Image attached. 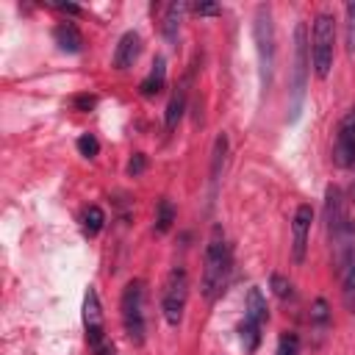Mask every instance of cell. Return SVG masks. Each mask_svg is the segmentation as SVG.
I'll use <instances>...</instances> for the list:
<instances>
[{"label": "cell", "instance_id": "1", "mask_svg": "<svg viewBox=\"0 0 355 355\" xmlns=\"http://www.w3.org/2000/svg\"><path fill=\"white\" fill-rule=\"evenodd\" d=\"M230 269H233L230 244H227L225 236L216 230V233L211 236V241H208V247H205V258H202V283H200V288H202V297H205L208 302H214V300L225 291V286H227V280H230Z\"/></svg>", "mask_w": 355, "mask_h": 355}, {"label": "cell", "instance_id": "2", "mask_svg": "<svg viewBox=\"0 0 355 355\" xmlns=\"http://www.w3.org/2000/svg\"><path fill=\"white\" fill-rule=\"evenodd\" d=\"M144 302H147V288L141 280H130L122 288V300H119V316H122V327L125 336L130 338V344L141 347L147 338V313H144Z\"/></svg>", "mask_w": 355, "mask_h": 355}, {"label": "cell", "instance_id": "3", "mask_svg": "<svg viewBox=\"0 0 355 355\" xmlns=\"http://www.w3.org/2000/svg\"><path fill=\"white\" fill-rule=\"evenodd\" d=\"M252 39H255V53H258V69H261V86H272V72H275V19L269 6H258L252 17Z\"/></svg>", "mask_w": 355, "mask_h": 355}, {"label": "cell", "instance_id": "4", "mask_svg": "<svg viewBox=\"0 0 355 355\" xmlns=\"http://www.w3.org/2000/svg\"><path fill=\"white\" fill-rule=\"evenodd\" d=\"M308 64H311V53H308V31L305 22H297L294 28V67H291V122H297L302 103H305V86H308Z\"/></svg>", "mask_w": 355, "mask_h": 355}, {"label": "cell", "instance_id": "5", "mask_svg": "<svg viewBox=\"0 0 355 355\" xmlns=\"http://www.w3.org/2000/svg\"><path fill=\"white\" fill-rule=\"evenodd\" d=\"M333 50H336V22L330 14H316L313 31H311V64L316 78H327L333 67Z\"/></svg>", "mask_w": 355, "mask_h": 355}, {"label": "cell", "instance_id": "6", "mask_svg": "<svg viewBox=\"0 0 355 355\" xmlns=\"http://www.w3.org/2000/svg\"><path fill=\"white\" fill-rule=\"evenodd\" d=\"M186 302H189V275L183 266H175L164 283V291H161V313H164L166 324L178 327L183 322Z\"/></svg>", "mask_w": 355, "mask_h": 355}, {"label": "cell", "instance_id": "7", "mask_svg": "<svg viewBox=\"0 0 355 355\" xmlns=\"http://www.w3.org/2000/svg\"><path fill=\"white\" fill-rule=\"evenodd\" d=\"M83 327H86V341L89 349H100L108 338H105V319H103V308H100V297L97 291L89 286L83 294Z\"/></svg>", "mask_w": 355, "mask_h": 355}, {"label": "cell", "instance_id": "8", "mask_svg": "<svg viewBox=\"0 0 355 355\" xmlns=\"http://www.w3.org/2000/svg\"><path fill=\"white\" fill-rule=\"evenodd\" d=\"M333 161L336 166H352L355 164V108H349L336 130V144H333Z\"/></svg>", "mask_w": 355, "mask_h": 355}, {"label": "cell", "instance_id": "9", "mask_svg": "<svg viewBox=\"0 0 355 355\" xmlns=\"http://www.w3.org/2000/svg\"><path fill=\"white\" fill-rule=\"evenodd\" d=\"M311 222H313V208H311L308 202L297 205V211H294V222H291V258H294V263H302V261H305Z\"/></svg>", "mask_w": 355, "mask_h": 355}, {"label": "cell", "instance_id": "10", "mask_svg": "<svg viewBox=\"0 0 355 355\" xmlns=\"http://www.w3.org/2000/svg\"><path fill=\"white\" fill-rule=\"evenodd\" d=\"M324 219H327V230L330 236H338L344 233L347 227H352L349 216H347V202H344V194L338 186H330L324 191Z\"/></svg>", "mask_w": 355, "mask_h": 355}, {"label": "cell", "instance_id": "11", "mask_svg": "<svg viewBox=\"0 0 355 355\" xmlns=\"http://www.w3.org/2000/svg\"><path fill=\"white\" fill-rule=\"evenodd\" d=\"M139 53H141V36L136 31L122 33L116 42V50H114V69H130L136 64Z\"/></svg>", "mask_w": 355, "mask_h": 355}, {"label": "cell", "instance_id": "12", "mask_svg": "<svg viewBox=\"0 0 355 355\" xmlns=\"http://www.w3.org/2000/svg\"><path fill=\"white\" fill-rule=\"evenodd\" d=\"M53 42L58 44L61 53H80L83 50V33L78 31L75 22H58L53 28Z\"/></svg>", "mask_w": 355, "mask_h": 355}, {"label": "cell", "instance_id": "13", "mask_svg": "<svg viewBox=\"0 0 355 355\" xmlns=\"http://www.w3.org/2000/svg\"><path fill=\"white\" fill-rule=\"evenodd\" d=\"M164 86H166V61H164V55H155L147 78L139 83V94L141 97H155V94L164 92Z\"/></svg>", "mask_w": 355, "mask_h": 355}, {"label": "cell", "instance_id": "14", "mask_svg": "<svg viewBox=\"0 0 355 355\" xmlns=\"http://www.w3.org/2000/svg\"><path fill=\"white\" fill-rule=\"evenodd\" d=\"M186 100H189V80H183V83L172 92V97H169V103H166V114H164L166 130H175V128H178V122H180V116H183V111H186Z\"/></svg>", "mask_w": 355, "mask_h": 355}, {"label": "cell", "instance_id": "15", "mask_svg": "<svg viewBox=\"0 0 355 355\" xmlns=\"http://www.w3.org/2000/svg\"><path fill=\"white\" fill-rule=\"evenodd\" d=\"M244 319L252 322V324H258V327H263V322L269 319L266 300H263L261 288H255V286H252V288L247 291V297H244Z\"/></svg>", "mask_w": 355, "mask_h": 355}, {"label": "cell", "instance_id": "16", "mask_svg": "<svg viewBox=\"0 0 355 355\" xmlns=\"http://www.w3.org/2000/svg\"><path fill=\"white\" fill-rule=\"evenodd\" d=\"M183 14H186V3L178 0V3H169L166 11H164V22H161V31H164V39L169 44L178 42V33H180V22H183Z\"/></svg>", "mask_w": 355, "mask_h": 355}, {"label": "cell", "instance_id": "17", "mask_svg": "<svg viewBox=\"0 0 355 355\" xmlns=\"http://www.w3.org/2000/svg\"><path fill=\"white\" fill-rule=\"evenodd\" d=\"M172 222H175V205H172V200L161 197L158 208H155V233H169Z\"/></svg>", "mask_w": 355, "mask_h": 355}, {"label": "cell", "instance_id": "18", "mask_svg": "<svg viewBox=\"0 0 355 355\" xmlns=\"http://www.w3.org/2000/svg\"><path fill=\"white\" fill-rule=\"evenodd\" d=\"M225 155H227V136L219 133L216 141H214V153H211V180L214 183L219 180V172L225 166Z\"/></svg>", "mask_w": 355, "mask_h": 355}, {"label": "cell", "instance_id": "19", "mask_svg": "<svg viewBox=\"0 0 355 355\" xmlns=\"http://www.w3.org/2000/svg\"><path fill=\"white\" fill-rule=\"evenodd\" d=\"M103 225H105L103 208H100V205H89V208L83 211V233H86V236H97V233L103 230Z\"/></svg>", "mask_w": 355, "mask_h": 355}, {"label": "cell", "instance_id": "20", "mask_svg": "<svg viewBox=\"0 0 355 355\" xmlns=\"http://www.w3.org/2000/svg\"><path fill=\"white\" fill-rule=\"evenodd\" d=\"M239 338H241L244 352H255V349H258V344H261V327L244 319V322L239 324Z\"/></svg>", "mask_w": 355, "mask_h": 355}, {"label": "cell", "instance_id": "21", "mask_svg": "<svg viewBox=\"0 0 355 355\" xmlns=\"http://www.w3.org/2000/svg\"><path fill=\"white\" fill-rule=\"evenodd\" d=\"M311 324L319 333L327 330V324H330V308H327V300L324 297H316L313 300V305H311Z\"/></svg>", "mask_w": 355, "mask_h": 355}, {"label": "cell", "instance_id": "22", "mask_svg": "<svg viewBox=\"0 0 355 355\" xmlns=\"http://www.w3.org/2000/svg\"><path fill=\"white\" fill-rule=\"evenodd\" d=\"M344 42H347V53L355 55V3L344 6Z\"/></svg>", "mask_w": 355, "mask_h": 355}, {"label": "cell", "instance_id": "23", "mask_svg": "<svg viewBox=\"0 0 355 355\" xmlns=\"http://www.w3.org/2000/svg\"><path fill=\"white\" fill-rule=\"evenodd\" d=\"M275 355H300V336H297V333H291V330L280 333Z\"/></svg>", "mask_w": 355, "mask_h": 355}, {"label": "cell", "instance_id": "24", "mask_svg": "<svg viewBox=\"0 0 355 355\" xmlns=\"http://www.w3.org/2000/svg\"><path fill=\"white\" fill-rule=\"evenodd\" d=\"M78 153L86 155V158H94L100 153V141L92 133H83V136H78Z\"/></svg>", "mask_w": 355, "mask_h": 355}, {"label": "cell", "instance_id": "25", "mask_svg": "<svg viewBox=\"0 0 355 355\" xmlns=\"http://www.w3.org/2000/svg\"><path fill=\"white\" fill-rule=\"evenodd\" d=\"M269 283H272V291H275V294H277L280 300H286V297H291V294H294L291 283H288V280H286L283 275H277V272H275V275L269 277Z\"/></svg>", "mask_w": 355, "mask_h": 355}, {"label": "cell", "instance_id": "26", "mask_svg": "<svg viewBox=\"0 0 355 355\" xmlns=\"http://www.w3.org/2000/svg\"><path fill=\"white\" fill-rule=\"evenodd\" d=\"M144 166H147L144 153H136V155L128 161V175H130V178H136V175H141V172H144Z\"/></svg>", "mask_w": 355, "mask_h": 355}, {"label": "cell", "instance_id": "27", "mask_svg": "<svg viewBox=\"0 0 355 355\" xmlns=\"http://www.w3.org/2000/svg\"><path fill=\"white\" fill-rule=\"evenodd\" d=\"M194 14H200V17H214V14H222V6H216V3H197V6H194Z\"/></svg>", "mask_w": 355, "mask_h": 355}, {"label": "cell", "instance_id": "28", "mask_svg": "<svg viewBox=\"0 0 355 355\" xmlns=\"http://www.w3.org/2000/svg\"><path fill=\"white\" fill-rule=\"evenodd\" d=\"M97 105V97L94 94H80V97H75V108L78 111H92Z\"/></svg>", "mask_w": 355, "mask_h": 355}, {"label": "cell", "instance_id": "29", "mask_svg": "<svg viewBox=\"0 0 355 355\" xmlns=\"http://www.w3.org/2000/svg\"><path fill=\"white\" fill-rule=\"evenodd\" d=\"M53 6H55L58 11H67V14H80V8H78L75 3H61V0H55Z\"/></svg>", "mask_w": 355, "mask_h": 355}, {"label": "cell", "instance_id": "30", "mask_svg": "<svg viewBox=\"0 0 355 355\" xmlns=\"http://www.w3.org/2000/svg\"><path fill=\"white\" fill-rule=\"evenodd\" d=\"M94 355H116V347H114L111 341H105L100 349H94Z\"/></svg>", "mask_w": 355, "mask_h": 355}, {"label": "cell", "instance_id": "31", "mask_svg": "<svg viewBox=\"0 0 355 355\" xmlns=\"http://www.w3.org/2000/svg\"><path fill=\"white\" fill-rule=\"evenodd\" d=\"M352 200H355V186H352Z\"/></svg>", "mask_w": 355, "mask_h": 355}]
</instances>
